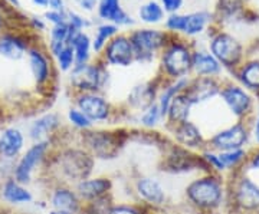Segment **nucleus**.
Wrapping results in <instances>:
<instances>
[{"label":"nucleus","instance_id":"30","mask_svg":"<svg viewBox=\"0 0 259 214\" xmlns=\"http://www.w3.org/2000/svg\"><path fill=\"white\" fill-rule=\"evenodd\" d=\"M137 130L140 131H156L160 125H164V117L158 108L157 102L148 106L147 110L137 114Z\"/></svg>","mask_w":259,"mask_h":214},{"label":"nucleus","instance_id":"37","mask_svg":"<svg viewBox=\"0 0 259 214\" xmlns=\"http://www.w3.org/2000/svg\"><path fill=\"white\" fill-rule=\"evenodd\" d=\"M139 15L141 20L146 23H158L164 16V12H163V8L156 2H150L140 8Z\"/></svg>","mask_w":259,"mask_h":214},{"label":"nucleus","instance_id":"40","mask_svg":"<svg viewBox=\"0 0 259 214\" xmlns=\"http://www.w3.org/2000/svg\"><path fill=\"white\" fill-rule=\"evenodd\" d=\"M166 26L173 32H183L185 28V16L182 15H171L170 18L167 19Z\"/></svg>","mask_w":259,"mask_h":214},{"label":"nucleus","instance_id":"3","mask_svg":"<svg viewBox=\"0 0 259 214\" xmlns=\"http://www.w3.org/2000/svg\"><path fill=\"white\" fill-rule=\"evenodd\" d=\"M76 141L97 161H112L118 158L122 149L131 142V130L124 127H94L93 130L78 134Z\"/></svg>","mask_w":259,"mask_h":214},{"label":"nucleus","instance_id":"2","mask_svg":"<svg viewBox=\"0 0 259 214\" xmlns=\"http://www.w3.org/2000/svg\"><path fill=\"white\" fill-rule=\"evenodd\" d=\"M185 203L199 214H213L228 201V183L221 174H196L183 188Z\"/></svg>","mask_w":259,"mask_h":214},{"label":"nucleus","instance_id":"23","mask_svg":"<svg viewBox=\"0 0 259 214\" xmlns=\"http://www.w3.org/2000/svg\"><path fill=\"white\" fill-rule=\"evenodd\" d=\"M193 106L194 105L190 102V99L187 98L185 92L177 95L168 106L166 120H164V130L170 128V127H175L177 124L189 121Z\"/></svg>","mask_w":259,"mask_h":214},{"label":"nucleus","instance_id":"27","mask_svg":"<svg viewBox=\"0 0 259 214\" xmlns=\"http://www.w3.org/2000/svg\"><path fill=\"white\" fill-rule=\"evenodd\" d=\"M189 78H183V79H177V81H171L170 84L164 85L160 91H158L157 96V105L161 111V115L164 117L166 120L167 111H168V106L171 101L176 98L177 95L183 93L187 89V85H189Z\"/></svg>","mask_w":259,"mask_h":214},{"label":"nucleus","instance_id":"47","mask_svg":"<svg viewBox=\"0 0 259 214\" xmlns=\"http://www.w3.org/2000/svg\"><path fill=\"white\" fill-rule=\"evenodd\" d=\"M48 6H51V9L54 10V12L64 13V0H49Z\"/></svg>","mask_w":259,"mask_h":214},{"label":"nucleus","instance_id":"50","mask_svg":"<svg viewBox=\"0 0 259 214\" xmlns=\"http://www.w3.org/2000/svg\"><path fill=\"white\" fill-rule=\"evenodd\" d=\"M35 5H37V6H42V8H47L48 5H49V0H32Z\"/></svg>","mask_w":259,"mask_h":214},{"label":"nucleus","instance_id":"9","mask_svg":"<svg viewBox=\"0 0 259 214\" xmlns=\"http://www.w3.org/2000/svg\"><path fill=\"white\" fill-rule=\"evenodd\" d=\"M74 105L94 122L95 127L114 124L117 112L114 111L111 102L101 92L76 93Z\"/></svg>","mask_w":259,"mask_h":214},{"label":"nucleus","instance_id":"49","mask_svg":"<svg viewBox=\"0 0 259 214\" xmlns=\"http://www.w3.org/2000/svg\"><path fill=\"white\" fill-rule=\"evenodd\" d=\"M32 23H33V26H35V28L45 29V25H44V23H42V22H40L39 19L33 18V19H32Z\"/></svg>","mask_w":259,"mask_h":214},{"label":"nucleus","instance_id":"25","mask_svg":"<svg viewBox=\"0 0 259 214\" xmlns=\"http://www.w3.org/2000/svg\"><path fill=\"white\" fill-rule=\"evenodd\" d=\"M2 197L6 203L13 205L30 204L33 201V194L28 186L19 183L13 177L5 180L2 184Z\"/></svg>","mask_w":259,"mask_h":214},{"label":"nucleus","instance_id":"43","mask_svg":"<svg viewBox=\"0 0 259 214\" xmlns=\"http://www.w3.org/2000/svg\"><path fill=\"white\" fill-rule=\"evenodd\" d=\"M161 3H163V8H164L166 12L175 13V12H177V10L182 8L183 0H161Z\"/></svg>","mask_w":259,"mask_h":214},{"label":"nucleus","instance_id":"42","mask_svg":"<svg viewBox=\"0 0 259 214\" xmlns=\"http://www.w3.org/2000/svg\"><path fill=\"white\" fill-rule=\"evenodd\" d=\"M69 26L72 29H75V30H81V29H83L85 26H88L90 23L85 20L83 18H81V16H78L76 13H69Z\"/></svg>","mask_w":259,"mask_h":214},{"label":"nucleus","instance_id":"21","mask_svg":"<svg viewBox=\"0 0 259 214\" xmlns=\"http://www.w3.org/2000/svg\"><path fill=\"white\" fill-rule=\"evenodd\" d=\"M219 92H221V85L218 84L214 78H199V76L189 81L187 89L185 91L187 98L194 106L210 101L214 96H218Z\"/></svg>","mask_w":259,"mask_h":214},{"label":"nucleus","instance_id":"16","mask_svg":"<svg viewBox=\"0 0 259 214\" xmlns=\"http://www.w3.org/2000/svg\"><path fill=\"white\" fill-rule=\"evenodd\" d=\"M48 205L52 210H62V211L79 214L82 210L83 203L78 196L74 186L61 183V181H55L49 190Z\"/></svg>","mask_w":259,"mask_h":214},{"label":"nucleus","instance_id":"29","mask_svg":"<svg viewBox=\"0 0 259 214\" xmlns=\"http://www.w3.org/2000/svg\"><path fill=\"white\" fill-rule=\"evenodd\" d=\"M98 13L102 19L111 20L115 25H131L133 20L121 9L120 0H101Z\"/></svg>","mask_w":259,"mask_h":214},{"label":"nucleus","instance_id":"38","mask_svg":"<svg viewBox=\"0 0 259 214\" xmlns=\"http://www.w3.org/2000/svg\"><path fill=\"white\" fill-rule=\"evenodd\" d=\"M56 64L58 68L61 69V72H71L76 65L75 62V52L74 47L71 45H66V46L61 50L59 55H56Z\"/></svg>","mask_w":259,"mask_h":214},{"label":"nucleus","instance_id":"35","mask_svg":"<svg viewBox=\"0 0 259 214\" xmlns=\"http://www.w3.org/2000/svg\"><path fill=\"white\" fill-rule=\"evenodd\" d=\"M118 32L117 25H102L97 30V35L93 40V50L95 54H100L104 50V47L107 46V43L115 36V33Z\"/></svg>","mask_w":259,"mask_h":214},{"label":"nucleus","instance_id":"18","mask_svg":"<svg viewBox=\"0 0 259 214\" xmlns=\"http://www.w3.org/2000/svg\"><path fill=\"white\" fill-rule=\"evenodd\" d=\"M210 54L218 59V62L222 66L233 68L241 61L242 47L235 37L222 33V35H218L212 40Z\"/></svg>","mask_w":259,"mask_h":214},{"label":"nucleus","instance_id":"26","mask_svg":"<svg viewBox=\"0 0 259 214\" xmlns=\"http://www.w3.org/2000/svg\"><path fill=\"white\" fill-rule=\"evenodd\" d=\"M68 45L74 47L75 62L76 65L88 64L91 59V50H93V42L85 35L82 30H75L71 28V35L68 39Z\"/></svg>","mask_w":259,"mask_h":214},{"label":"nucleus","instance_id":"34","mask_svg":"<svg viewBox=\"0 0 259 214\" xmlns=\"http://www.w3.org/2000/svg\"><path fill=\"white\" fill-rule=\"evenodd\" d=\"M209 20L207 13L199 12V13H192V15H185V28L183 33L189 36L199 35L200 32H203L204 26Z\"/></svg>","mask_w":259,"mask_h":214},{"label":"nucleus","instance_id":"4","mask_svg":"<svg viewBox=\"0 0 259 214\" xmlns=\"http://www.w3.org/2000/svg\"><path fill=\"white\" fill-rule=\"evenodd\" d=\"M161 154L158 157V170L168 176H196L209 171L200 152L186 149L168 140L160 147Z\"/></svg>","mask_w":259,"mask_h":214},{"label":"nucleus","instance_id":"15","mask_svg":"<svg viewBox=\"0 0 259 214\" xmlns=\"http://www.w3.org/2000/svg\"><path fill=\"white\" fill-rule=\"evenodd\" d=\"M64 128L62 118L56 112H47L37 117L35 121L29 125L28 138L32 142L49 141L55 145L58 140H61V130Z\"/></svg>","mask_w":259,"mask_h":214},{"label":"nucleus","instance_id":"31","mask_svg":"<svg viewBox=\"0 0 259 214\" xmlns=\"http://www.w3.org/2000/svg\"><path fill=\"white\" fill-rule=\"evenodd\" d=\"M26 54V43L19 36L5 35L0 37V55L10 61H18Z\"/></svg>","mask_w":259,"mask_h":214},{"label":"nucleus","instance_id":"44","mask_svg":"<svg viewBox=\"0 0 259 214\" xmlns=\"http://www.w3.org/2000/svg\"><path fill=\"white\" fill-rule=\"evenodd\" d=\"M250 137H252V140L255 141L256 147H259V110L253 117V124L250 127Z\"/></svg>","mask_w":259,"mask_h":214},{"label":"nucleus","instance_id":"6","mask_svg":"<svg viewBox=\"0 0 259 214\" xmlns=\"http://www.w3.org/2000/svg\"><path fill=\"white\" fill-rule=\"evenodd\" d=\"M54 147L55 145L49 141L32 142L28 148L23 151V154L16 159L12 177L25 186L30 184L36 174L37 168L49 164Z\"/></svg>","mask_w":259,"mask_h":214},{"label":"nucleus","instance_id":"51","mask_svg":"<svg viewBox=\"0 0 259 214\" xmlns=\"http://www.w3.org/2000/svg\"><path fill=\"white\" fill-rule=\"evenodd\" d=\"M47 214H74V213H69V211H62V210H52V208H49Z\"/></svg>","mask_w":259,"mask_h":214},{"label":"nucleus","instance_id":"52","mask_svg":"<svg viewBox=\"0 0 259 214\" xmlns=\"http://www.w3.org/2000/svg\"><path fill=\"white\" fill-rule=\"evenodd\" d=\"M12 5H15L16 8H19V0H9Z\"/></svg>","mask_w":259,"mask_h":214},{"label":"nucleus","instance_id":"17","mask_svg":"<svg viewBox=\"0 0 259 214\" xmlns=\"http://www.w3.org/2000/svg\"><path fill=\"white\" fill-rule=\"evenodd\" d=\"M105 65L127 68L133 62H136L134 49L131 40L125 36L112 37L111 40L104 47V61Z\"/></svg>","mask_w":259,"mask_h":214},{"label":"nucleus","instance_id":"13","mask_svg":"<svg viewBox=\"0 0 259 214\" xmlns=\"http://www.w3.org/2000/svg\"><path fill=\"white\" fill-rule=\"evenodd\" d=\"M166 131L170 140L186 149L200 152L207 147V135H204L202 128L192 120L166 128Z\"/></svg>","mask_w":259,"mask_h":214},{"label":"nucleus","instance_id":"5","mask_svg":"<svg viewBox=\"0 0 259 214\" xmlns=\"http://www.w3.org/2000/svg\"><path fill=\"white\" fill-rule=\"evenodd\" d=\"M131 200L141 205L163 211L170 203V196L163 180L154 174L141 173L130 183Z\"/></svg>","mask_w":259,"mask_h":214},{"label":"nucleus","instance_id":"11","mask_svg":"<svg viewBox=\"0 0 259 214\" xmlns=\"http://www.w3.org/2000/svg\"><path fill=\"white\" fill-rule=\"evenodd\" d=\"M250 141V128L245 121H238L214 134L207 135V148L231 151L246 148Z\"/></svg>","mask_w":259,"mask_h":214},{"label":"nucleus","instance_id":"20","mask_svg":"<svg viewBox=\"0 0 259 214\" xmlns=\"http://www.w3.org/2000/svg\"><path fill=\"white\" fill-rule=\"evenodd\" d=\"M28 135L16 127H9L0 132V159L15 161L18 159L26 147Z\"/></svg>","mask_w":259,"mask_h":214},{"label":"nucleus","instance_id":"14","mask_svg":"<svg viewBox=\"0 0 259 214\" xmlns=\"http://www.w3.org/2000/svg\"><path fill=\"white\" fill-rule=\"evenodd\" d=\"M75 190L83 204L94 203L102 198L114 197V180L105 174H93L87 177L78 184H75Z\"/></svg>","mask_w":259,"mask_h":214},{"label":"nucleus","instance_id":"33","mask_svg":"<svg viewBox=\"0 0 259 214\" xmlns=\"http://www.w3.org/2000/svg\"><path fill=\"white\" fill-rule=\"evenodd\" d=\"M153 208H147L144 205H141L134 200H128V201H117L114 200L107 214H153Z\"/></svg>","mask_w":259,"mask_h":214},{"label":"nucleus","instance_id":"24","mask_svg":"<svg viewBox=\"0 0 259 214\" xmlns=\"http://www.w3.org/2000/svg\"><path fill=\"white\" fill-rule=\"evenodd\" d=\"M222 65L218 62V59L204 50H197L192 54V72L199 78H214L221 74Z\"/></svg>","mask_w":259,"mask_h":214},{"label":"nucleus","instance_id":"8","mask_svg":"<svg viewBox=\"0 0 259 214\" xmlns=\"http://www.w3.org/2000/svg\"><path fill=\"white\" fill-rule=\"evenodd\" d=\"M69 75L71 85L76 93L102 92L108 82V71L104 62L75 65Z\"/></svg>","mask_w":259,"mask_h":214},{"label":"nucleus","instance_id":"48","mask_svg":"<svg viewBox=\"0 0 259 214\" xmlns=\"http://www.w3.org/2000/svg\"><path fill=\"white\" fill-rule=\"evenodd\" d=\"M95 2H97V0H81L79 3H81V6L85 8L87 10H91L94 6H95Z\"/></svg>","mask_w":259,"mask_h":214},{"label":"nucleus","instance_id":"41","mask_svg":"<svg viewBox=\"0 0 259 214\" xmlns=\"http://www.w3.org/2000/svg\"><path fill=\"white\" fill-rule=\"evenodd\" d=\"M245 167H246V170H250V171H259V147L250 151Z\"/></svg>","mask_w":259,"mask_h":214},{"label":"nucleus","instance_id":"36","mask_svg":"<svg viewBox=\"0 0 259 214\" xmlns=\"http://www.w3.org/2000/svg\"><path fill=\"white\" fill-rule=\"evenodd\" d=\"M241 82L248 89L258 91L259 89V62H249L243 66L239 72Z\"/></svg>","mask_w":259,"mask_h":214},{"label":"nucleus","instance_id":"28","mask_svg":"<svg viewBox=\"0 0 259 214\" xmlns=\"http://www.w3.org/2000/svg\"><path fill=\"white\" fill-rule=\"evenodd\" d=\"M29 65L37 85H45L51 79V64L40 50H29Z\"/></svg>","mask_w":259,"mask_h":214},{"label":"nucleus","instance_id":"45","mask_svg":"<svg viewBox=\"0 0 259 214\" xmlns=\"http://www.w3.org/2000/svg\"><path fill=\"white\" fill-rule=\"evenodd\" d=\"M47 19L48 20H51L54 25H59V23H64V22H66V20H65L64 13H61V12H54V10L48 12Z\"/></svg>","mask_w":259,"mask_h":214},{"label":"nucleus","instance_id":"39","mask_svg":"<svg viewBox=\"0 0 259 214\" xmlns=\"http://www.w3.org/2000/svg\"><path fill=\"white\" fill-rule=\"evenodd\" d=\"M69 35H71V26H69L68 22L59 23V25H54V28L51 30V42L68 45Z\"/></svg>","mask_w":259,"mask_h":214},{"label":"nucleus","instance_id":"53","mask_svg":"<svg viewBox=\"0 0 259 214\" xmlns=\"http://www.w3.org/2000/svg\"><path fill=\"white\" fill-rule=\"evenodd\" d=\"M0 26H2V18H0Z\"/></svg>","mask_w":259,"mask_h":214},{"label":"nucleus","instance_id":"12","mask_svg":"<svg viewBox=\"0 0 259 214\" xmlns=\"http://www.w3.org/2000/svg\"><path fill=\"white\" fill-rule=\"evenodd\" d=\"M131 45L134 49V55L137 62H150L153 61L154 55L157 54L160 49L166 47V35L158 30H137L131 36Z\"/></svg>","mask_w":259,"mask_h":214},{"label":"nucleus","instance_id":"10","mask_svg":"<svg viewBox=\"0 0 259 214\" xmlns=\"http://www.w3.org/2000/svg\"><path fill=\"white\" fill-rule=\"evenodd\" d=\"M192 54L185 43L175 42L167 45L161 55L163 76L170 81L187 78V75L192 74Z\"/></svg>","mask_w":259,"mask_h":214},{"label":"nucleus","instance_id":"22","mask_svg":"<svg viewBox=\"0 0 259 214\" xmlns=\"http://www.w3.org/2000/svg\"><path fill=\"white\" fill-rule=\"evenodd\" d=\"M158 89L154 88V85L151 84H141L134 86L128 93L127 102L128 108L136 114H140L144 110H147L148 106H151L153 103L157 102Z\"/></svg>","mask_w":259,"mask_h":214},{"label":"nucleus","instance_id":"46","mask_svg":"<svg viewBox=\"0 0 259 214\" xmlns=\"http://www.w3.org/2000/svg\"><path fill=\"white\" fill-rule=\"evenodd\" d=\"M221 3H222L223 9L228 10V12H233L241 6L243 0H221Z\"/></svg>","mask_w":259,"mask_h":214},{"label":"nucleus","instance_id":"1","mask_svg":"<svg viewBox=\"0 0 259 214\" xmlns=\"http://www.w3.org/2000/svg\"><path fill=\"white\" fill-rule=\"evenodd\" d=\"M48 166V170H51L55 177V181L75 186L95 174L97 159L83 148L75 137L69 144L54 147Z\"/></svg>","mask_w":259,"mask_h":214},{"label":"nucleus","instance_id":"32","mask_svg":"<svg viewBox=\"0 0 259 214\" xmlns=\"http://www.w3.org/2000/svg\"><path fill=\"white\" fill-rule=\"evenodd\" d=\"M66 122H68V125L72 128V132L74 134H83V132H87V131L93 130L94 127V122L83 114L79 108H76L75 105H72L68 112H66Z\"/></svg>","mask_w":259,"mask_h":214},{"label":"nucleus","instance_id":"19","mask_svg":"<svg viewBox=\"0 0 259 214\" xmlns=\"http://www.w3.org/2000/svg\"><path fill=\"white\" fill-rule=\"evenodd\" d=\"M221 98L225 102V105L228 106V110L239 120H245L250 112H252V98L250 95L241 86H236V85H229V86H225L221 88Z\"/></svg>","mask_w":259,"mask_h":214},{"label":"nucleus","instance_id":"7","mask_svg":"<svg viewBox=\"0 0 259 214\" xmlns=\"http://www.w3.org/2000/svg\"><path fill=\"white\" fill-rule=\"evenodd\" d=\"M228 203L245 213L259 211V184L242 171L232 174L228 183Z\"/></svg>","mask_w":259,"mask_h":214}]
</instances>
